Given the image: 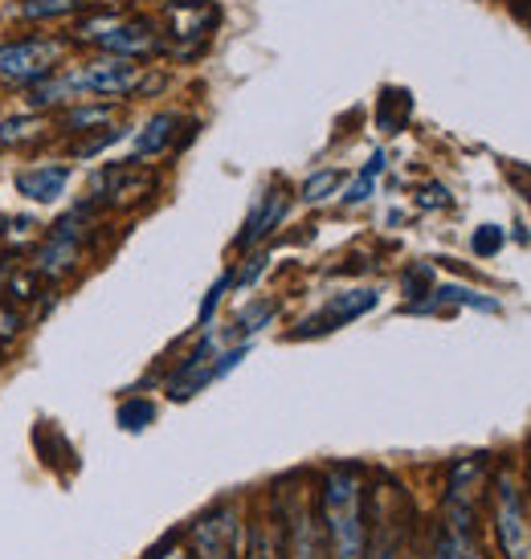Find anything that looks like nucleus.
Here are the masks:
<instances>
[{"mask_svg": "<svg viewBox=\"0 0 531 559\" xmlns=\"http://www.w3.org/2000/svg\"><path fill=\"white\" fill-rule=\"evenodd\" d=\"M323 527L335 559L368 556V531H364V486L352 466H331L323 478Z\"/></svg>", "mask_w": 531, "mask_h": 559, "instance_id": "1", "label": "nucleus"}, {"mask_svg": "<svg viewBox=\"0 0 531 559\" xmlns=\"http://www.w3.org/2000/svg\"><path fill=\"white\" fill-rule=\"evenodd\" d=\"M74 41L103 49V53H115V58H131V62H152V58L164 53V33H160L156 21L110 13V9L82 16L74 25Z\"/></svg>", "mask_w": 531, "mask_h": 559, "instance_id": "2", "label": "nucleus"}, {"mask_svg": "<svg viewBox=\"0 0 531 559\" xmlns=\"http://www.w3.org/2000/svg\"><path fill=\"white\" fill-rule=\"evenodd\" d=\"M221 9L213 0H168L160 13V33H164V53H173L180 62L197 58L209 37L217 29Z\"/></svg>", "mask_w": 531, "mask_h": 559, "instance_id": "3", "label": "nucleus"}, {"mask_svg": "<svg viewBox=\"0 0 531 559\" xmlns=\"http://www.w3.org/2000/svg\"><path fill=\"white\" fill-rule=\"evenodd\" d=\"M66 53V41L58 37H21L0 46V82L4 86H37L49 79Z\"/></svg>", "mask_w": 531, "mask_h": 559, "instance_id": "4", "label": "nucleus"}, {"mask_svg": "<svg viewBox=\"0 0 531 559\" xmlns=\"http://www.w3.org/2000/svg\"><path fill=\"white\" fill-rule=\"evenodd\" d=\"M495 535L507 559H531V519L511 469L495 474Z\"/></svg>", "mask_w": 531, "mask_h": 559, "instance_id": "5", "label": "nucleus"}, {"mask_svg": "<svg viewBox=\"0 0 531 559\" xmlns=\"http://www.w3.org/2000/svg\"><path fill=\"white\" fill-rule=\"evenodd\" d=\"M192 551H197V559H241L246 531H241V514L234 502L213 507L192 523Z\"/></svg>", "mask_w": 531, "mask_h": 559, "instance_id": "6", "label": "nucleus"}, {"mask_svg": "<svg viewBox=\"0 0 531 559\" xmlns=\"http://www.w3.org/2000/svg\"><path fill=\"white\" fill-rule=\"evenodd\" d=\"M94 209H98V204L86 201L82 209H74L70 217H62L54 229H49L46 246L37 249V274H46V278H62V274H70V270L79 265L82 234H86V221H91Z\"/></svg>", "mask_w": 531, "mask_h": 559, "instance_id": "7", "label": "nucleus"}, {"mask_svg": "<svg viewBox=\"0 0 531 559\" xmlns=\"http://www.w3.org/2000/svg\"><path fill=\"white\" fill-rule=\"evenodd\" d=\"M376 302L380 295L368 290V286H356V290H340V295H331L323 302V311L311 314V319H303V323L291 331V340H311V335H331V331H340V326L356 323L364 319L368 311H376Z\"/></svg>", "mask_w": 531, "mask_h": 559, "instance_id": "8", "label": "nucleus"}, {"mask_svg": "<svg viewBox=\"0 0 531 559\" xmlns=\"http://www.w3.org/2000/svg\"><path fill=\"white\" fill-rule=\"evenodd\" d=\"M192 131H197V123H188L185 115H176V110H160V115H152V119L131 135V159L140 164V159L168 156L173 147H180V143L192 140Z\"/></svg>", "mask_w": 531, "mask_h": 559, "instance_id": "9", "label": "nucleus"}, {"mask_svg": "<svg viewBox=\"0 0 531 559\" xmlns=\"http://www.w3.org/2000/svg\"><path fill=\"white\" fill-rule=\"evenodd\" d=\"M221 352H225V340L204 335V340L188 352L185 364L173 372V380H168V396H173V401H188V396H197L201 389H209V384L217 380V356Z\"/></svg>", "mask_w": 531, "mask_h": 559, "instance_id": "10", "label": "nucleus"}, {"mask_svg": "<svg viewBox=\"0 0 531 559\" xmlns=\"http://www.w3.org/2000/svg\"><path fill=\"white\" fill-rule=\"evenodd\" d=\"M434 559H486L479 531H474V502L446 498V523H441L438 556Z\"/></svg>", "mask_w": 531, "mask_h": 559, "instance_id": "11", "label": "nucleus"}, {"mask_svg": "<svg viewBox=\"0 0 531 559\" xmlns=\"http://www.w3.org/2000/svg\"><path fill=\"white\" fill-rule=\"evenodd\" d=\"M286 209H291V188L286 185H274L266 188L262 197L253 201V209H250V217H246V225H241V234H237V241L234 246L237 249H253V246H262L266 237L279 229L282 221H286Z\"/></svg>", "mask_w": 531, "mask_h": 559, "instance_id": "12", "label": "nucleus"}, {"mask_svg": "<svg viewBox=\"0 0 531 559\" xmlns=\"http://www.w3.org/2000/svg\"><path fill=\"white\" fill-rule=\"evenodd\" d=\"M70 180H74L70 164H37V168H25L16 176V192L37 204H54L70 188Z\"/></svg>", "mask_w": 531, "mask_h": 559, "instance_id": "13", "label": "nucleus"}, {"mask_svg": "<svg viewBox=\"0 0 531 559\" xmlns=\"http://www.w3.org/2000/svg\"><path fill=\"white\" fill-rule=\"evenodd\" d=\"M286 519H291V556L295 559H328V547H323L328 527H319L311 502H295V507L286 511Z\"/></svg>", "mask_w": 531, "mask_h": 559, "instance_id": "14", "label": "nucleus"}, {"mask_svg": "<svg viewBox=\"0 0 531 559\" xmlns=\"http://www.w3.org/2000/svg\"><path fill=\"white\" fill-rule=\"evenodd\" d=\"M429 302H434V311L441 307H467V311H486V314H499L503 302L495 295H483V290H474V286H462V282H438L434 290H429Z\"/></svg>", "mask_w": 531, "mask_h": 559, "instance_id": "15", "label": "nucleus"}, {"mask_svg": "<svg viewBox=\"0 0 531 559\" xmlns=\"http://www.w3.org/2000/svg\"><path fill=\"white\" fill-rule=\"evenodd\" d=\"M385 168H389V156H385V152H373V156L364 159V168H359L356 176L340 188V204H347V209H359L364 201H373V192H376V185H380Z\"/></svg>", "mask_w": 531, "mask_h": 559, "instance_id": "16", "label": "nucleus"}, {"mask_svg": "<svg viewBox=\"0 0 531 559\" xmlns=\"http://www.w3.org/2000/svg\"><path fill=\"white\" fill-rule=\"evenodd\" d=\"M486 481L483 457H458L450 466V486H446V498H458V502H474L479 490Z\"/></svg>", "mask_w": 531, "mask_h": 559, "instance_id": "17", "label": "nucleus"}, {"mask_svg": "<svg viewBox=\"0 0 531 559\" xmlns=\"http://www.w3.org/2000/svg\"><path fill=\"white\" fill-rule=\"evenodd\" d=\"M115 123V107L110 103H74V107H66L62 115V127L66 131H74V135H91V131H103V127Z\"/></svg>", "mask_w": 531, "mask_h": 559, "instance_id": "18", "label": "nucleus"}, {"mask_svg": "<svg viewBox=\"0 0 531 559\" xmlns=\"http://www.w3.org/2000/svg\"><path fill=\"white\" fill-rule=\"evenodd\" d=\"M409 115H413V98H409V91H380V103H376V127H380L385 135L405 131Z\"/></svg>", "mask_w": 531, "mask_h": 559, "instance_id": "19", "label": "nucleus"}, {"mask_svg": "<svg viewBox=\"0 0 531 559\" xmlns=\"http://www.w3.org/2000/svg\"><path fill=\"white\" fill-rule=\"evenodd\" d=\"M279 319V302L274 298H250L241 311H237L234 319V335L237 340H250V335H258V331H266V326Z\"/></svg>", "mask_w": 531, "mask_h": 559, "instance_id": "20", "label": "nucleus"}, {"mask_svg": "<svg viewBox=\"0 0 531 559\" xmlns=\"http://www.w3.org/2000/svg\"><path fill=\"white\" fill-rule=\"evenodd\" d=\"M340 188H344V171L340 168H319L311 171L303 185H298V201L303 204H323L331 197H340Z\"/></svg>", "mask_w": 531, "mask_h": 559, "instance_id": "21", "label": "nucleus"}, {"mask_svg": "<svg viewBox=\"0 0 531 559\" xmlns=\"http://www.w3.org/2000/svg\"><path fill=\"white\" fill-rule=\"evenodd\" d=\"M82 9H86V0H21L13 13L25 21H62V16H74Z\"/></svg>", "mask_w": 531, "mask_h": 559, "instance_id": "22", "label": "nucleus"}, {"mask_svg": "<svg viewBox=\"0 0 531 559\" xmlns=\"http://www.w3.org/2000/svg\"><path fill=\"white\" fill-rule=\"evenodd\" d=\"M241 559H282V539H279V527L274 523H253L246 531V551Z\"/></svg>", "mask_w": 531, "mask_h": 559, "instance_id": "23", "label": "nucleus"}, {"mask_svg": "<svg viewBox=\"0 0 531 559\" xmlns=\"http://www.w3.org/2000/svg\"><path fill=\"white\" fill-rule=\"evenodd\" d=\"M46 131V119L37 115V110H30V115H13V119H4L0 123V143H30V140H37Z\"/></svg>", "mask_w": 531, "mask_h": 559, "instance_id": "24", "label": "nucleus"}, {"mask_svg": "<svg viewBox=\"0 0 531 559\" xmlns=\"http://www.w3.org/2000/svg\"><path fill=\"white\" fill-rule=\"evenodd\" d=\"M123 140V127H103V131H91V135H79V143H74V156L79 159H94L103 156L107 147H115V143Z\"/></svg>", "mask_w": 531, "mask_h": 559, "instance_id": "25", "label": "nucleus"}, {"mask_svg": "<svg viewBox=\"0 0 531 559\" xmlns=\"http://www.w3.org/2000/svg\"><path fill=\"white\" fill-rule=\"evenodd\" d=\"M156 420V408L148 401H123L119 404V425H123L127 433H140V429H148Z\"/></svg>", "mask_w": 531, "mask_h": 559, "instance_id": "26", "label": "nucleus"}, {"mask_svg": "<svg viewBox=\"0 0 531 559\" xmlns=\"http://www.w3.org/2000/svg\"><path fill=\"white\" fill-rule=\"evenodd\" d=\"M503 246H507V234H503L499 225H479L474 237H470V249L479 258H495V253H503Z\"/></svg>", "mask_w": 531, "mask_h": 559, "instance_id": "27", "label": "nucleus"}, {"mask_svg": "<svg viewBox=\"0 0 531 559\" xmlns=\"http://www.w3.org/2000/svg\"><path fill=\"white\" fill-rule=\"evenodd\" d=\"M234 286V274H221L217 282H213V290L204 295V302H201V311H197V323L201 326H209L213 323V314H217V307H221V298H225V290Z\"/></svg>", "mask_w": 531, "mask_h": 559, "instance_id": "28", "label": "nucleus"}, {"mask_svg": "<svg viewBox=\"0 0 531 559\" xmlns=\"http://www.w3.org/2000/svg\"><path fill=\"white\" fill-rule=\"evenodd\" d=\"M453 197H450V188L438 185V180H429V185L417 188V209H425V213H434V209H450Z\"/></svg>", "mask_w": 531, "mask_h": 559, "instance_id": "29", "label": "nucleus"}, {"mask_svg": "<svg viewBox=\"0 0 531 559\" xmlns=\"http://www.w3.org/2000/svg\"><path fill=\"white\" fill-rule=\"evenodd\" d=\"M266 262H270V253H253L250 262H246L234 274V290H246V286H253V282L262 278V274H266Z\"/></svg>", "mask_w": 531, "mask_h": 559, "instance_id": "30", "label": "nucleus"}, {"mask_svg": "<svg viewBox=\"0 0 531 559\" xmlns=\"http://www.w3.org/2000/svg\"><path fill=\"white\" fill-rule=\"evenodd\" d=\"M16 331H21V314L13 307H0V340H13Z\"/></svg>", "mask_w": 531, "mask_h": 559, "instance_id": "31", "label": "nucleus"}, {"mask_svg": "<svg viewBox=\"0 0 531 559\" xmlns=\"http://www.w3.org/2000/svg\"><path fill=\"white\" fill-rule=\"evenodd\" d=\"M152 559H188V551H185V547L168 544V547H160V551H156Z\"/></svg>", "mask_w": 531, "mask_h": 559, "instance_id": "32", "label": "nucleus"}, {"mask_svg": "<svg viewBox=\"0 0 531 559\" xmlns=\"http://www.w3.org/2000/svg\"><path fill=\"white\" fill-rule=\"evenodd\" d=\"M373 559H397V547H392V544L376 547V551H373Z\"/></svg>", "mask_w": 531, "mask_h": 559, "instance_id": "33", "label": "nucleus"}, {"mask_svg": "<svg viewBox=\"0 0 531 559\" xmlns=\"http://www.w3.org/2000/svg\"><path fill=\"white\" fill-rule=\"evenodd\" d=\"M503 4H511V9H519V13H523V9H531V0H503Z\"/></svg>", "mask_w": 531, "mask_h": 559, "instance_id": "34", "label": "nucleus"}, {"mask_svg": "<svg viewBox=\"0 0 531 559\" xmlns=\"http://www.w3.org/2000/svg\"><path fill=\"white\" fill-rule=\"evenodd\" d=\"M528 469H531V450H528Z\"/></svg>", "mask_w": 531, "mask_h": 559, "instance_id": "35", "label": "nucleus"}, {"mask_svg": "<svg viewBox=\"0 0 531 559\" xmlns=\"http://www.w3.org/2000/svg\"><path fill=\"white\" fill-rule=\"evenodd\" d=\"M0 274H4V262H0Z\"/></svg>", "mask_w": 531, "mask_h": 559, "instance_id": "36", "label": "nucleus"}]
</instances>
